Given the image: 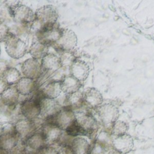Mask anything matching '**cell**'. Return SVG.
Wrapping results in <instances>:
<instances>
[{
  "mask_svg": "<svg viewBox=\"0 0 154 154\" xmlns=\"http://www.w3.org/2000/svg\"><path fill=\"white\" fill-rule=\"evenodd\" d=\"M38 131L42 135L47 145L59 144L63 132L57 125L49 122L43 123Z\"/></svg>",
  "mask_w": 154,
  "mask_h": 154,
  "instance_id": "cell-5",
  "label": "cell"
},
{
  "mask_svg": "<svg viewBox=\"0 0 154 154\" xmlns=\"http://www.w3.org/2000/svg\"><path fill=\"white\" fill-rule=\"evenodd\" d=\"M19 98V93L16 88V85L10 86L1 95V100L2 103L10 108L16 106Z\"/></svg>",
  "mask_w": 154,
  "mask_h": 154,
  "instance_id": "cell-12",
  "label": "cell"
},
{
  "mask_svg": "<svg viewBox=\"0 0 154 154\" xmlns=\"http://www.w3.org/2000/svg\"><path fill=\"white\" fill-rule=\"evenodd\" d=\"M128 130L127 125L122 122L116 120L112 125V134L114 137H117L119 135H122L126 134V131Z\"/></svg>",
  "mask_w": 154,
  "mask_h": 154,
  "instance_id": "cell-20",
  "label": "cell"
},
{
  "mask_svg": "<svg viewBox=\"0 0 154 154\" xmlns=\"http://www.w3.org/2000/svg\"><path fill=\"white\" fill-rule=\"evenodd\" d=\"M11 16L19 24H29L35 19V14L29 7L21 4L9 8Z\"/></svg>",
  "mask_w": 154,
  "mask_h": 154,
  "instance_id": "cell-6",
  "label": "cell"
},
{
  "mask_svg": "<svg viewBox=\"0 0 154 154\" xmlns=\"http://www.w3.org/2000/svg\"><path fill=\"white\" fill-rule=\"evenodd\" d=\"M8 68L7 64L3 61H0V78H2L4 72Z\"/></svg>",
  "mask_w": 154,
  "mask_h": 154,
  "instance_id": "cell-26",
  "label": "cell"
},
{
  "mask_svg": "<svg viewBox=\"0 0 154 154\" xmlns=\"http://www.w3.org/2000/svg\"><path fill=\"white\" fill-rule=\"evenodd\" d=\"M2 23V22H1V19H0V23Z\"/></svg>",
  "mask_w": 154,
  "mask_h": 154,
  "instance_id": "cell-31",
  "label": "cell"
},
{
  "mask_svg": "<svg viewBox=\"0 0 154 154\" xmlns=\"http://www.w3.org/2000/svg\"><path fill=\"white\" fill-rule=\"evenodd\" d=\"M1 2H0V8H1Z\"/></svg>",
  "mask_w": 154,
  "mask_h": 154,
  "instance_id": "cell-30",
  "label": "cell"
},
{
  "mask_svg": "<svg viewBox=\"0 0 154 154\" xmlns=\"http://www.w3.org/2000/svg\"><path fill=\"white\" fill-rule=\"evenodd\" d=\"M5 82L9 85H15L22 78L19 71L15 67H8L4 72L2 78Z\"/></svg>",
  "mask_w": 154,
  "mask_h": 154,
  "instance_id": "cell-17",
  "label": "cell"
},
{
  "mask_svg": "<svg viewBox=\"0 0 154 154\" xmlns=\"http://www.w3.org/2000/svg\"><path fill=\"white\" fill-rule=\"evenodd\" d=\"M5 48L7 54L14 59L23 57L27 51L25 42L11 32L5 42Z\"/></svg>",
  "mask_w": 154,
  "mask_h": 154,
  "instance_id": "cell-4",
  "label": "cell"
},
{
  "mask_svg": "<svg viewBox=\"0 0 154 154\" xmlns=\"http://www.w3.org/2000/svg\"><path fill=\"white\" fill-rule=\"evenodd\" d=\"M0 55H1V45H0Z\"/></svg>",
  "mask_w": 154,
  "mask_h": 154,
  "instance_id": "cell-29",
  "label": "cell"
},
{
  "mask_svg": "<svg viewBox=\"0 0 154 154\" xmlns=\"http://www.w3.org/2000/svg\"><path fill=\"white\" fill-rule=\"evenodd\" d=\"M42 70H57L61 65L60 60L52 54H48L42 59Z\"/></svg>",
  "mask_w": 154,
  "mask_h": 154,
  "instance_id": "cell-19",
  "label": "cell"
},
{
  "mask_svg": "<svg viewBox=\"0 0 154 154\" xmlns=\"http://www.w3.org/2000/svg\"><path fill=\"white\" fill-rule=\"evenodd\" d=\"M61 83L52 82L46 85L41 91L43 98L54 99L61 92Z\"/></svg>",
  "mask_w": 154,
  "mask_h": 154,
  "instance_id": "cell-18",
  "label": "cell"
},
{
  "mask_svg": "<svg viewBox=\"0 0 154 154\" xmlns=\"http://www.w3.org/2000/svg\"><path fill=\"white\" fill-rule=\"evenodd\" d=\"M11 34L10 28L3 23H0V42H5Z\"/></svg>",
  "mask_w": 154,
  "mask_h": 154,
  "instance_id": "cell-21",
  "label": "cell"
},
{
  "mask_svg": "<svg viewBox=\"0 0 154 154\" xmlns=\"http://www.w3.org/2000/svg\"><path fill=\"white\" fill-rule=\"evenodd\" d=\"M35 154H58L57 147H54V145H47L36 152Z\"/></svg>",
  "mask_w": 154,
  "mask_h": 154,
  "instance_id": "cell-23",
  "label": "cell"
},
{
  "mask_svg": "<svg viewBox=\"0 0 154 154\" xmlns=\"http://www.w3.org/2000/svg\"><path fill=\"white\" fill-rule=\"evenodd\" d=\"M56 10L51 5H44L39 7L35 13V19L40 26L55 24L57 19Z\"/></svg>",
  "mask_w": 154,
  "mask_h": 154,
  "instance_id": "cell-7",
  "label": "cell"
},
{
  "mask_svg": "<svg viewBox=\"0 0 154 154\" xmlns=\"http://www.w3.org/2000/svg\"><path fill=\"white\" fill-rule=\"evenodd\" d=\"M111 146L112 150L117 154H128L132 151L134 142L132 137L127 134L114 137Z\"/></svg>",
  "mask_w": 154,
  "mask_h": 154,
  "instance_id": "cell-8",
  "label": "cell"
},
{
  "mask_svg": "<svg viewBox=\"0 0 154 154\" xmlns=\"http://www.w3.org/2000/svg\"><path fill=\"white\" fill-rule=\"evenodd\" d=\"M24 144L26 149L32 152H36L47 146L42 135L39 131L26 140Z\"/></svg>",
  "mask_w": 154,
  "mask_h": 154,
  "instance_id": "cell-14",
  "label": "cell"
},
{
  "mask_svg": "<svg viewBox=\"0 0 154 154\" xmlns=\"http://www.w3.org/2000/svg\"><path fill=\"white\" fill-rule=\"evenodd\" d=\"M5 154H26V149L24 143L20 141L14 148L6 152Z\"/></svg>",
  "mask_w": 154,
  "mask_h": 154,
  "instance_id": "cell-22",
  "label": "cell"
},
{
  "mask_svg": "<svg viewBox=\"0 0 154 154\" xmlns=\"http://www.w3.org/2000/svg\"><path fill=\"white\" fill-rule=\"evenodd\" d=\"M58 103L54 99L43 98L40 102V117L48 120L55 116L60 110Z\"/></svg>",
  "mask_w": 154,
  "mask_h": 154,
  "instance_id": "cell-11",
  "label": "cell"
},
{
  "mask_svg": "<svg viewBox=\"0 0 154 154\" xmlns=\"http://www.w3.org/2000/svg\"><path fill=\"white\" fill-rule=\"evenodd\" d=\"M5 153H6V151H5L0 148V154H5Z\"/></svg>",
  "mask_w": 154,
  "mask_h": 154,
  "instance_id": "cell-28",
  "label": "cell"
},
{
  "mask_svg": "<svg viewBox=\"0 0 154 154\" xmlns=\"http://www.w3.org/2000/svg\"><path fill=\"white\" fill-rule=\"evenodd\" d=\"M43 99L40 91L29 99H26L20 105V114L26 119L34 120L40 116V102Z\"/></svg>",
  "mask_w": 154,
  "mask_h": 154,
  "instance_id": "cell-2",
  "label": "cell"
},
{
  "mask_svg": "<svg viewBox=\"0 0 154 154\" xmlns=\"http://www.w3.org/2000/svg\"><path fill=\"white\" fill-rule=\"evenodd\" d=\"M10 86L5 82V81L0 78V96Z\"/></svg>",
  "mask_w": 154,
  "mask_h": 154,
  "instance_id": "cell-25",
  "label": "cell"
},
{
  "mask_svg": "<svg viewBox=\"0 0 154 154\" xmlns=\"http://www.w3.org/2000/svg\"><path fill=\"white\" fill-rule=\"evenodd\" d=\"M42 125L40 120L37 121V119L34 120L23 119L17 121L14 125L20 141L24 143L29 137L38 132Z\"/></svg>",
  "mask_w": 154,
  "mask_h": 154,
  "instance_id": "cell-1",
  "label": "cell"
},
{
  "mask_svg": "<svg viewBox=\"0 0 154 154\" xmlns=\"http://www.w3.org/2000/svg\"><path fill=\"white\" fill-rule=\"evenodd\" d=\"M20 141L14 125L10 123L4 124L2 132L0 136V148L7 152L16 146Z\"/></svg>",
  "mask_w": 154,
  "mask_h": 154,
  "instance_id": "cell-3",
  "label": "cell"
},
{
  "mask_svg": "<svg viewBox=\"0 0 154 154\" xmlns=\"http://www.w3.org/2000/svg\"><path fill=\"white\" fill-rule=\"evenodd\" d=\"M2 130H3V124H2V123L0 122V136H1V134H2Z\"/></svg>",
  "mask_w": 154,
  "mask_h": 154,
  "instance_id": "cell-27",
  "label": "cell"
},
{
  "mask_svg": "<svg viewBox=\"0 0 154 154\" xmlns=\"http://www.w3.org/2000/svg\"><path fill=\"white\" fill-rule=\"evenodd\" d=\"M36 86L35 81L28 78H22L16 85V88L19 93L22 95H28L31 93Z\"/></svg>",
  "mask_w": 154,
  "mask_h": 154,
  "instance_id": "cell-15",
  "label": "cell"
},
{
  "mask_svg": "<svg viewBox=\"0 0 154 154\" xmlns=\"http://www.w3.org/2000/svg\"><path fill=\"white\" fill-rule=\"evenodd\" d=\"M69 144L75 154H89L90 152L91 146L90 143L82 137H74Z\"/></svg>",
  "mask_w": 154,
  "mask_h": 154,
  "instance_id": "cell-13",
  "label": "cell"
},
{
  "mask_svg": "<svg viewBox=\"0 0 154 154\" xmlns=\"http://www.w3.org/2000/svg\"><path fill=\"white\" fill-rule=\"evenodd\" d=\"M29 54L32 58L41 60L48 54V46L38 41L33 42L29 48Z\"/></svg>",
  "mask_w": 154,
  "mask_h": 154,
  "instance_id": "cell-16",
  "label": "cell"
},
{
  "mask_svg": "<svg viewBox=\"0 0 154 154\" xmlns=\"http://www.w3.org/2000/svg\"><path fill=\"white\" fill-rule=\"evenodd\" d=\"M75 120V115L70 110L60 109V111L52 118L46 122L52 123L59 127L61 130L65 131Z\"/></svg>",
  "mask_w": 154,
  "mask_h": 154,
  "instance_id": "cell-10",
  "label": "cell"
},
{
  "mask_svg": "<svg viewBox=\"0 0 154 154\" xmlns=\"http://www.w3.org/2000/svg\"><path fill=\"white\" fill-rule=\"evenodd\" d=\"M58 154H75L70 144H60L57 147Z\"/></svg>",
  "mask_w": 154,
  "mask_h": 154,
  "instance_id": "cell-24",
  "label": "cell"
},
{
  "mask_svg": "<svg viewBox=\"0 0 154 154\" xmlns=\"http://www.w3.org/2000/svg\"><path fill=\"white\" fill-rule=\"evenodd\" d=\"M21 70L25 78L34 80L38 78L43 71L41 62L32 58L24 61L21 67Z\"/></svg>",
  "mask_w": 154,
  "mask_h": 154,
  "instance_id": "cell-9",
  "label": "cell"
}]
</instances>
